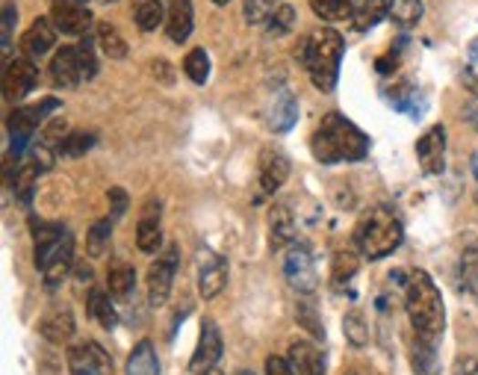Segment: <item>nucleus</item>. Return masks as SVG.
<instances>
[{"label":"nucleus","mask_w":478,"mask_h":375,"mask_svg":"<svg viewBox=\"0 0 478 375\" xmlns=\"http://www.w3.org/2000/svg\"><path fill=\"white\" fill-rule=\"evenodd\" d=\"M310 148H313V157H317L322 166L355 162L369 154V136L363 133L358 124H351L346 116L328 112L317 128V133H313Z\"/></svg>","instance_id":"nucleus-1"},{"label":"nucleus","mask_w":478,"mask_h":375,"mask_svg":"<svg viewBox=\"0 0 478 375\" xmlns=\"http://www.w3.org/2000/svg\"><path fill=\"white\" fill-rule=\"evenodd\" d=\"M405 307H408L413 331H417V340L437 346L446 328V307H443V296H440L429 272L422 269L410 272V278L405 284Z\"/></svg>","instance_id":"nucleus-2"},{"label":"nucleus","mask_w":478,"mask_h":375,"mask_svg":"<svg viewBox=\"0 0 478 375\" xmlns=\"http://www.w3.org/2000/svg\"><path fill=\"white\" fill-rule=\"evenodd\" d=\"M296 54L301 62H305L313 86L322 92H331L337 86L339 59H343V36L331 27H319L301 39Z\"/></svg>","instance_id":"nucleus-3"},{"label":"nucleus","mask_w":478,"mask_h":375,"mask_svg":"<svg viewBox=\"0 0 478 375\" xmlns=\"http://www.w3.org/2000/svg\"><path fill=\"white\" fill-rule=\"evenodd\" d=\"M401 236H405V228H401L399 216L390 207L369 210L355 228V243L360 248V255L369 260H381L387 255H393L401 245Z\"/></svg>","instance_id":"nucleus-4"},{"label":"nucleus","mask_w":478,"mask_h":375,"mask_svg":"<svg viewBox=\"0 0 478 375\" xmlns=\"http://www.w3.org/2000/svg\"><path fill=\"white\" fill-rule=\"evenodd\" d=\"M98 71V59H95V47L86 39L80 45L62 47V51L50 62V78H54L57 86L62 89H74L83 80H92Z\"/></svg>","instance_id":"nucleus-5"},{"label":"nucleus","mask_w":478,"mask_h":375,"mask_svg":"<svg viewBox=\"0 0 478 375\" xmlns=\"http://www.w3.org/2000/svg\"><path fill=\"white\" fill-rule=\"evenodd\" d=\"M59 107V101H54V98H47V101L42 104H33V107H18L9 112L6 119V128H9V136H12V154H16V160L27 151V145L33 140L36 128L45 121L47 112H54Z\"/></svg>","instance_id":"nucleus-6"},{"label":"nucleus","mask_w":478,"mask_h":375,"mask_svg":"<svg viewBox=\"0 0 478 375\" xmlns=\"http://www.w3.org/2000/svg\"><path fill=\"white\" fill-rule=\"evenodd\" d=\"M178 260H181L178 245H171L169 252L162 255V257H157V264L148 269V298H151V307H162V305L169 302L174 275H178Z\"/></svg>","instance_id":"nucleus-7"},{"label":"nucleus","mask_w":478,"mask_h":375,"mask_svg":"<svg viewBox=\"0 0 478 375\" xmlns=\"http://www.w3.org/2000/svg\"><path fill=\"white\" fill-rule=\"evenodd\" d=\"M39 83V68L33 66L30 57H16L6 62V71H4V98L6 101H24L33 86Z\"/></svg>","instance_id":"nucleus-8"},{"label":"nucleus","mask_w":478,"mask_h":375,"mask_svg":"<svg viewBox=\"0 0 478 375\" xmlns=\"http://www.w3.org/2000/svg\"><path fill=\"white\" fill-rule=\"evenodd\" d=\"M284 275H286V281L293 290L298 293H313L317 290V266H313V257L307 248H301V245H293L289 248V255L284 260Z\"/></svg>","instance_id":"nucleus-9"},{"label":"nucleus","mask_w":478,"mask_h":375,"mask_svg":"<svg viewBox=\"0 0 478 375\" xmlns=\"http://www.w3.org/2000/svg\"><path fill=\"white\" fill-rule=\"evenodd\" d=\"M68 370L71 375H109L112 360L98 343H80L68 352Z\"/></svg>","instance_id":"nucleus-10"},{"label":"nucleus","mask_w":478,"mask_h":375,"mask_svg":"<svg viewBox=\"0 0 478 375\" xmlns=\"http://www.w3.org/2000/svg\"><path fill=\"white\" fill-rule=\"evenodd\" d=\"M417 157L425 174H440L446 169V130L443 124H434L431 130L422 133L417 142Z\"/></svg>","instance_id":"nucleus-11"},{"label":"nucleus","mask_w":478,"mask_h":375,"mask_svg":"<svg viewBox=\"0 0 478 375\" xmlns=\"http://www.w3.org/2000/svg\"><path fill=\"white\" fill-rule=\"evenodd\" d=\"M222 358V334L216 328V322H204L201 325V337H198V349L192 355L190 370L195 375H207L210 370H216Z\"/></svg>","instance_id":"nucleus-12"},{"label":"nucleus","mask_w":478,"mask_h":375,"mask_svg":"<svg viewBox=\"0 0 478 375\" xmlns=\"http://www.w3.org/2000/svg\"><path fill=\"white\" fill-rule=\"evenodd\" d=\"M228 284V260L219 255H204L198 264V293L201 298H216Z\"/></svg>","instance_id":"nucleus-13"},{"label":"nucleus","mask_w":478,"mask_h":375,"mask_svg":"<svg viewBox=\"0 0 478 375\" xmlns=\"http://www.w3.org/2000/svg\"><path fill=\"white\" fill-rule=\"evenodd\" d=\"M50 21H54L57 30L66 36H86L92 27V12L83 4H54Z\"/></svg>","instance_id":"nucleus-14"},{"label":"nucleus","mask_w":478,"mask_h":375,"mask_svg":"<svg viewBox=\"0 0 478 375\" xmlns=\"http://www.w3.org/2000/svg\"><path fill=\"white\" fill-rule=\"evenodd\" d=\"M39 334L45 337L47 343H54V346L68 343L74 337V314H71V307H66V305L50 307L47 314L42 317V322H39Z\"/></svg>","instance_id":"nucleus-15"},{"label":"nucleus","mask_w":478,"mask_h":375,"mask_svg":"<svg viewBox=\"0 0 478 375\" xmlns=\"http://www.w3.org/2000/svg\"><path fill=\"white\" fill-rule=\"evenodd\" d=\"M54 45H57V24L50 18H36L27 27V33L21 36V47L30 59L50 54Z\"/></svg>","instance_id":"nucleus-16"},{"label":"nucleus","mask_w":478,"mask_h":375,"mask_svg":"<svg viewBox=\"0 0 478 375\" xmlns=\"http://www.w3.org/2000/svg\"><path fill=\"white\" fill-rule=\"evenodd\" d=\"M71 240L66 228H59V224H39L36 228V266L45 269L50 260L59 255V248Z\"/></svg>","instance_id":"nucleus-17"},{"label":"nucleus","mask_w":478,"mask_h":375,"mask_svg":"<svg viewBox=\"0 0 478 375\" xmlns=\"http://www.w3.org/2000/svg\"><path fill=\"white\" fill-rule=\"evenodd\" d=\"M296 119H298L296 98L289 95L286 89H278V92L269 98V104H266V121H269V128L275 133H284V130L293 128Z\"/></svg>","instance_id":"nucleus-18"},{"label":"nucleus","mask_w":478,"mask_h":375,"mask_svg":"<svg viewBox=\"0 0 478 375\" xmlns=\"http://www.w3.org/2000/svg\"><path fill=\"white\" fill-rule=\"evenodd\" d=\"M195 24V9L192 0H169V16H166V33L174 45L190 39Z\"/></svg>","instance_id":"nucleus-19"},{"label":"nucleus","mask_w":478,"mask_h":375,"mask_svg":"<svg viewBox=\"0 0 478 375\" xmlns=\"http://www.w3.org/2000/svg\"><path fill=\"white\" fill-rule=\"evenodd\" d=\"M136 245L145 255H157V248L162 245V228H160V204L148 202L142 210L140 228H136Z\"/></svg>","instance_id":"nucleus-20"},{"label":"nucleus","mask_w":478,"mask_h":375,"mask_svg":"<svg viewBox=\"0 0 478 375\" xmlns=\"http://www.w3.org/2000/svg\"><path fill=\"white\" fill-rule=\"evenodd\" d=\"M286 360L296 375H325V355L307 340H298L289 346Z\"/></svg>","instance_id":"nucleus-21"},{"label":"nucleus","mask_w":478,"mask_h":375,"mask_svg":"<svg viewBox=\"0 0 478 375\" xmlns=\"http://www.w3.org/2000/svg\"><path fill=\"white\" fill-rule=\"evenodd\" d=\"M289 178V160L281 151H263L260 157V190L272 195Z\"/></svg>","instance_id":"nucleus-22"},{"label":"nucleus","mask_w":478,"mask_h":375,"mask_svg":"<svg viewBox=\"0 0 478 375\" xmlns=\"http://www.w3.org/2000/svg\"><path fill=\"white\" fill-rule=\"evenodd\" d=\"M71 266H74V240H68L66 245H62L59 255L42 269V278H45V284H47V290H57V286L68 278Z\"/></svg>","instance_id":"nucleus-23"},{"label":"nucleus","mask_w":478,"mask_h":375,"mask_svg":"<svg viewBox=\"0 0 478 375\" xmlns=\"http://www.w3.org/2000/svg\"><path fill=\"white\" fill-rule=\"evenodd\" d=\"M387 12H390V0H355L351 24H355L358 30H372Z\"/></svg>","instance_id":"nucleus-24"},{"label":"nucleus","mask_w":478,"mask_h":375,"mask_svg":"<svg viewBox=\"0 0 478 375\" xmlns=\"http://www.w3.org/2000/svg\"><path fill=\"white\" fill-rule=\"evenodd\" d=\"M269 228H272V248H284L293 243V236H296V222H293V214L278 204V207H272V216H269Z\"/></svg>","instance_id":"nucleus-25"},{"label":"nucleus","mask_w":478,"mask_h":375,"mask_svg":"<svg viewBox=\"0 0 478 375\" xmlns=\"http://www.w3.org/2000/svg\"><path fill=\"white\" fill-rule=\"evenodd\" d=\"M128 375H160V360L154 355L151 340L136 343V349L128 358Z\"/></svg>","instance_id":"nucleus-26"},{"label":"nucleus","mask_w":478,"mask_h":375,"mask_svg":"<svg viewBox=\"0 0 478 375\" xmlns=\"http://www.w3.org/2000/svg\"><path fill=\"white\" fill-rule=\"evenodd\" d=\"M89 314L92 319H98L100 328H116V322H119V314H116V307H112L109 302V293L107 290H100V286H92L89 290Z\"/></svg>","instance_id":"nucleus-27"},{"label":"nucleus","mask_w":478,"mask_h":375,"mask_svg":"<svg viewBox=\"0 0 478 375\" xmlns=\"http://www.w3.org/2000/svg\"><path fill=\"white\" fill-rule=\"evenodd\" d=\"M107 284H109V293L116 298H128L133 293V284H136L133 266L124 264V260H116V264H112L109 272H107Z\"/></svg>","instance_id":"nucleus-28"},{"label":"nucleus","mask_w":478,"mask_h":375,"mask_svg":"<svg viewBox=\"0 0 478 375\" xmlns=\"http://www.w3.org/2000/svg\"><path fill=\"white\" fill-rule=\"evenodd\" d=\"M422 0H390V18H393L399 27H413L422 18Z\"/></svg>","instance_id":"nucleus-29"},{"label":"nucleus","mask_w":478,"mask_h":375,"mask_svg":"<svg viewBox=\"0 0 478 375\" xmlns=\"http://www.w3.org/2000/svg\"><path fill=\"white\" fill-rule=\"evenodd\" d=\"M98 45L109 59H124L128 57V42L121 39L119 30L112 24H98Z\"/></svg>","instance_id":"nucleus-30"},{"label":"nucleus","mask_w":478,"mask_h":375,"mask_svg":"<svg viewBox=\"0 0 478 375\" xmlns=\"http://www.w3.org/2000/svg\"><path fill=\"white\" fill-rule=\"evenodd\" d=\"M310 6L322 21H346L351 18L355 0H310Z\"/></svg>","instance_id":"nucleus-31"},{"label":"nucleus","mask_w":478,"mask_h":375,"mask_svg":"<svg viewBox=\"0 0 478 375\" xmlns=\"http://www.w3.org/2000/svg\"><path fill=\"white\" fill-rule=\"evenodd\" d=\"M133 16H136V24H140V30L151 33L162 24V4L160 0H136Z\"/></svg>","instance_id":"nucleus-32"},{"label":"nucleus","mask_w":478,"mask_h":375,"mask_svg":"<svg viewBox=\"0 0 478 375\" xmlns=\"http://www.w3.org/2000/svg\"><path fill=\"white\" fill-rule=\"evenodd\" d=\"M109 234H112L109 219H100L92 224L89 234H86V252H89V257H104V252L109 248Z\"/></svg>","instance_id":"nucleus-33"},{"label":"nucleus","mask_w":478,"mask_h":375,"mask_svg":"<svg viewBox=\"0 0 478 375\" xmlns=\"http://www.w3.org/2000/svg\"><path fill=\"white\" fill-rule=\"evenodd\" d=\"M183 71H186V78H190L192 83H198V86L207 83V78H210V57H207L204 47H195V51L186 54Z\"/></svg>","instance_id":"nucleus-34"},{"label":"nucleus","mask_w":478,"mask_h":375,"mask_svg":"<svg viewBox=\"0 0 478 375\" xmlns=\"http://www.w3.org/2000/svg\"><path fill=\"white\" fill-rule=\"evenodd\" d=\"M296 24V9L289 4H281L278 9L272 12V18L266 21V36L269 39H281V36H286L289 30H293Z\"/></svg>","instance_id":"nucleus-35"},{"label":"nucleus","mask_w":478,"mask_h":375,"mask_svg":"<svg viewBox=\"0 0 478 375\" xmlns=\"http://www.w3.org/2000/svg\"><path fill=\"white\" fill-rule=\"evenodd\" d=\"M413 367L420 375H434L437 372V346L417 340L413 343Z\"/></svg>","instance_id":"nucleus-36"},{"label":"nucleus","mask_w":478,"mask_h":375,"mask_svg":"<svg viewBox=\"0 0 478 375\" xmlns=\"http://www.w3.org/2000/svg\"><path fill=\"white\" fill-rule=\"evenodd\" d=\"M92 145H95V133H68L66 140L59 142L57 151L62 157H83L86 151H92Z\"/></svg>","instance_id":"nucleus-37"},{"label":"nucleus","mask_w":478,"mask_h":375,"mask_svg":"<svg viewBox=\"0 0 478 375\" xmlns=\"http://www.w3.org/2000/svg\"><path fill=\"white\" fill-rule=\"evenodd\" d=\"M358 266H360V260H358L355 252H337V255H334V272H331L334 284L351 281V278H355Z\"/></svg>","instance_id":"nucleus-38"},{"label":"nucleus","mask_w":478,"mask_h":375,"mask_svg":"<svg viewBox=\"0 0 478 375\" xmlns=\"http://www.w3.org/2000/svg\"><path fill=\"white\" fill-rule=\"evenodd\" d=\"M461 284L478 296V248H467L461 255Z\"/></svg>","instance_id":"nucleus-39"},{"label":"nucleus","mask_w":478,"mask_h":375,"mask_svg":"<svg viewBox=\"0 0 478 375\" xmlns=\"http://www.w3.org/2000/svg\"><path fill=\"white\" fill-rule=\"evenodd\" d=\"M278 6H281V0H245V21L248 24H266Z\"/></svg>","instance_id":"nucleus-40"},{"label":"nucleus","mask_w":478,"mask_h":375,"mask_svg":"<svg viewBox=\"0 0 478 375\" xmlns=\"http://www.w3.org/2000/svg\"><path fill=\"white\" fill-rule=\"evenodd\" d=\"M343 325H346V337L355 346H367L369 343V328H367V319H363L360 310H351Z\"/></svg>","instance_id":"nucleus-41"},{"label":"nucleus","mask_w":478,"mask_h":375,"mask_svg":"<svg viewBox=\"0 0 478 375\" xmlns=\"http://www.w3.org/2000/svg\"><path fill=\"white\" fill-rule=\"evenodd\" d=\"M36 174H39V169H36V166H21V172H16V193H18L21 202H30Z\"/></svg>","instance_id":"nucleus-42"},{"label":"nucleus","mask_w":478,"mask_h":375,"mask_svg":"<svg viewBox=\"0 0 478 375\" xmlns=\"http://www.w3.org/2000/svg\"><path fill=\"white\" fill-rule=\"evenodd\" d=\"M66 136H68V121H66V119L47 121L45 130H42V140H45V145H50V148H59V142L66 140Z\"/></svg>","instance_id":"nucleus-43"},{"label":"nucleus","mask_w":478,"mask_h":375,"mask_svg":"<svg viewBox=\"0 0 478 375\" xmlns=\"http://www.w3.org/2000/svg\"><path fill=\"white\" fill-rule=\"evenodd\" d=\"M109 214L112 219H121L128 214V193H124L121 186H112L109 190Z\"/></svg>","instance_id":"nucleus-44"},{"label":"nucleus","mask_w":478,"mask_h":375,"mask_svg":"<svg viewBox=\"0 0 478 375\" xmlns=\"http://www.w3.org/2000/svg\"><path fill=\"white\" fill-rule=\"evenodd\" d=\"M298 322L305 325V328H307L313 337H325L322 322L317 319V314H313V307H310V305H301V307H298Z\"/></svg>","instance_id":"nucleus-45"},{"label":"nucleus","mask_w":478,"mask_h":375,"mask_svg":"<svg viewBox=\"0 0 478 375\" xmlns=\"http://www.w3.org/2000/svg\"><path fill=\"white\" fill-rule=\"evenodd\" d=\"M16 18H18V12L12 6V0H6L4 4V54H9V47H12V27H16Z\"/></svg>","instance_id":"nucleus-46"},{"label":"nucleus","mask_w":478,"mask_h":375,"mask_svg":"<svg viewBox=\"0 0 478 375\" xmlns=\"http://www.w3.org/2000/svg\"><path fill=\"white\" fill-rule=\"evenodd\" d=\"M30 154H33V166L39 169V172H47L50 166H54V154H50V145H33L30 148Z\"/></svg>","instance_id":"nucleus-47"},{"label":"nucleus","mask_w":478,"mask_h":375,"mask_svg":"<svg viewBox=\"0 0 478 375\" xmlns=\"http://www.w3.org/2000/svg\"><path fill=\"white\" fill-rule=\"evenodd\" d=\"M266 375H296V372H293V367H289V360L272 355V358L266 360Z\"/></svg>","instance_id":"nucleus-48"},{"label":"nucleus","mask_w":478,"mask_h":375,"mask_svg":"<svg viewBox=\"0 0 478 375\" xmlns=\"http://www.w3.org/2000/svg\"><path fill=\"white\" fill-rule=\"evenodd\" d=\"M393 68H396V57H393V51H390L387 57L379 59V71H381V74H390Z\"/></svg>","instance_id":"nucleus-49"},{"label":"nucleus","mask_w":478,"mask_h":375,"mask_svg":"<svg viewBox=\"0 0 478 375\" xmlns=\"http://www.w3.org/2000/svg\"><path fill=\"white\" fill-rule=\"evenodd\" d=\"M458 375H478V358L463 360V364L458 367Z\"/></svg>","instance_id":"nucleus-50"},{"label":"nucleus","mask_w":478,"mask_h":375,"mask_svg":"<svg viewBox=\"0 0 478 375\" xmlns=\"http://www.w3.org/2000/svg\"><path fill=\"white\" fill-rule=\"evenodd\" d=\"M463 80H467V86H470V89H473V92L478 95V80L473 78V74H467V78H463Z\"/></svg>","instance_id":"nucleus-51"},{"label":"nucleus","mask_w":478,"mask_h":375,"mask_svg":"<svg viewBox=\"0 0 478 375\" xmlns=\"http://www.w3.org/2000/svg\"><path fill=\"white\" fill-rule=\"evenodd\" d=\"M470 124H473V128L478 130V107H473V109H470Z\"/></svg>","instance_id":"nucleus-52"},{"label":"nucleus","mask_w":478,"mask_h":375,"mask_svg":"<svg viewBox=\"0 0 478 375\" xmlns=\"http://www.w3.org/2000/svg\"><path fill=\"white\" fill-rule=\"evenodd\" d=\"M473 174H475V181H478V151L473 154Z\"/></svg>","instance_id":"nucleus-53"},{"label":"nucleus","mask_w":478,"mask_h":375,"mask_svg":"<svg viewBox=\"0 0 478 375\" xmlns=\"http://www.w3.org/2000/svg\"><path fill=\"white\" fill-rule=\"evenodd\" d=\"M54 4H83L86 6V0H54Z\"/></svg>","instance_id":"nucleus-54"},{"label":"nucleus","mask_w":478,"mask_h":375,"mask_svg":"<svg viewBox=\"0 0 478 375\" xmlns=\"http://www.w3.org/2000/svg\"><path fill=\"white\" fill-rule=\"evenodd\" d=\"M213 4H216V6H224V4H231V0H213Z\"/></svg>","instance_id":"nucleus-55"},{"label":"nucleus","mask_w":478,"mask_h":375,"mask_svg":"<svg viewBox=\"0 0 478 375\" xmlns=\"http://www.w3.org/2000/svg\"><path fill=\"white\" fill-rule=\"evenodd\" d=\"M236 375H255V372H248V370H239Z\"/></svg>","instance_id":"nucleus-56"},{"label":"nucleus","mask_w":478,"mask_h":375,"mask_svg":"<svg viewBox=\"0 0 478 375\" xmlns=\"http://www.w3.org/2000/svg\"><path fill=\"white\" fill-rule=\"evenodd\" d=\"M473 57H478V42L473 45Z\"/></svg>","instance_id":"nucleus-57"},{"label":"nucleus","mask_w":478,"mask_h":375,"mask_svg":"<svg viewBox=\"0 0 478 375\" xmlns=\"http://www.w3.org/2000/svg\"><path fill=\"white\" fill-rule=\"evenodd\" d=\"M207 375H224V372H219V370H210Z\"/></svg>","instance_id":"nucleus-58"}]
</instances>
